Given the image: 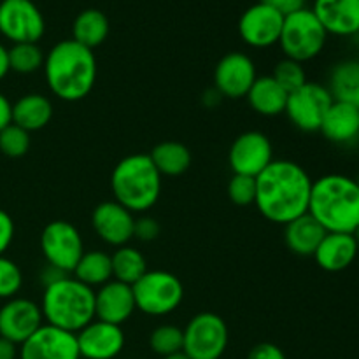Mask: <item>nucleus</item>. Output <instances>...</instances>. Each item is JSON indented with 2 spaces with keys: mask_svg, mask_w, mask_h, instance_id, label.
Here are the masks:
<instances>
[{
  "mask_svg": "<svg viewBox=\"0 0 359 359\" xmlns=\"http://www.w3.org/2000/svg\"><path fill=\"white\" fill-rule=\"evenodd\" d=\"M312 179L302 165L291 160H273L256 177L255 205L272 223H291L309 212Z\"/></svg>",
  "mask_w": 359,
  "mask_h": 359,
  "instance_id": "f257e3e1",
  "label": "nucleus"
},
{
  "mask_svg": "<svg viewBox=\"0 0 359 359\" xmlns=\"http://www.w3.org/2000/svg\"><path fill=\"white\" fill-rule=\"evenodd\" d=\"M42 69L49 91L65 102L83 100L97 81V58L93 51L74 39L56 42L46 55Z\"/></svg>",
  "mask_w": 359,
  "mask_h": 359,
  "instance_id": "f03ea898",
  "label": "nucleus"
},
{
  "mask_svg": "<svg viewBox=\"0 0 359 359\" xmlns=\"http://www.w3.org/2000/svg\"><path fill=\"white\" fill-rule=\"evenodd\" d=\"M309 214L326 233H354L359 224L358 182L342 174H328L312 181Z\"/></svg>",
  "mask_w": 359,
  "mask_h": 359,
  "instance_id": "7ed1b4c3",
  "label": "nucleus"
},
{
  "mask_svg": "<svg viewBox=\"0 0 359 359\" xmlns=\"http://www.w3.org/2000/svg\"><path fill=\"white\" fill-rule=\"evenodd\" d=\"M41 311L46 325L79 333L95 319V290L65 276L44 287Z\"/></svg>",
  "mask_w": 359,
  "mask_h": 359,
  "instance_id": "20e7f679",
  "label": "nucleus"
},
{
  "mask_svg": "<svg viewBox=\"0 0 359 359\" xmlns=\"http://www.w3.org/2000/svg\"><path fill=\"white\" fill-rule=\"evenodd\" d=\"M111 189L116 202L133 214L146 212L160 198L161 174L149 154H128L112 170Z\"/></svg>",
  "mask_w": 359,
  "mask_h": 359,
  "instance_id": "39448f33",
  "label": "nucleus"
},
{
  "mask_svg": "<svg viewBox=\"0 0 359 359\" xmlns=\"http://www.w3.org/2000/svg\"><path fill=\"white\" fill-rule=\"evenodd\" d=\"M328 34L312 9H304L284 16L279 44L286 58L298 63L311 62L325 49Z\"/></svg>",
  "mask_w": 359,
  "mask_h": 359,
  "instance_id": "423d86ee",
  "label": "nucleus"
},
{
  "mask_svg": "<svg viewBox=\"0 0 359 359\" xmlns=\"http://www.w3.org/2000/svg\"><path fill=\"white\" fill-rule=\"evenodd\" d=\"M132 290L137 311L153 318L175 312L184 298V287L179 277L165 270H147Z\"/></svg>",
  "mask_w": 359,
  "mask_h": 359,
  "instance_id": "0eeeda50",
  "label": "nucleus"
},
{
  "mask_svg": "<svg viewBox=\"0 0 359 359\" xmlns=\"http://www.w3.org/2000/svg\"><path fill=\"white\" fill-rule=\"evenodd\" d=\"M182 353L189 359H221L228 347V326L221 316L202 312L182 330Z\"/></svg>",
  "mask_w": 359,
  "mask_h": 359,
  "instance_id": "6e6552de",
  "label": "nucleus"
},
{
  "mask_svg": "<svg viewBox=\"0 0 359 359\" xmlns=\"http://www.w3.org/2000/svg\"><path fill=\"white\" fill-rule=\"evenodd\" d=\"M41 251L48 265L72 273L84 255V242L79 230L69 221H51L41 233Z\"/></svg>",
  "mask_w": 359,
  "mask_h": 359,
  "instance_id": "1a4fd4ad",
  "label": "nucleus"
},
{
  "mask_svg": "<svg viewBox=\"0 0 359 359\" xmlns=\"http://www.w3.org/2000/svg\"><path fill=\"white\" fill-rule=\"evenodd\" d=\"M332 91L319 83H307L287 95L284 114L302 132H319L323 118L333 104Z\"/></svg>",
  "mask_w": 359,
  "mask_h": 359,
  "instance_id": "9d476101",
  "label": "nucleus"
},
{
  "mask_svg": "<svg viewBox=\"0 0 359 359\" xmlns=\"http://www.w3.org/2000/svg\"><path fill=\"white\" fill-rule=\"evenodd\" d=\"M46 21L32 0H0V34L13 44L39 42Z\"/></svg>",
  "mask_w": 359,
  "mask_h": 359,
  "instance_id": "9b49d317",
  "label": "nucleus"
},
{
  "mask_svg": "<svg viewBox=\"0 0 359 359\" xmlns=\"http://www.w3.org/2000/svg\"><path fill=\"white\" fill-rule=\"evenodd\" d=\"M273 161V147L262 132H245L233 140L228 153V163L233 174L258 177Z\"/></svg>",
  "mask_w": 359,
  "mask_h": 359,
  "instance_id": "f8f14e48",
  "label": "nucleus"
},
{
  "mask_svg": "<svg viewBox=\"0 0 359 359\" xmlns=\"http://www.w3.org/2000/svg\"><path fill=\"white\" fill-rule=\"evenodd\" d=\"M284 16L266 4H255L242 13L238 20V34L242 41L256 49L279 44Z\"/></svg>",
  "mask_w": 359,
  "mask_h": 359,
  "instance_id": "ddd939ff",
  "label": "nucleus"
},
{
  "mask_svg": "<svg viewBox=\"0 0 359 359\" xmlns=\"http://www.w3.org/2000/svg\"><path fill=\"white\" fill-rule=\"evenodd\" d=\"M256 65L245 53L231 51L217 62L214 70V90L226 98H242L255 84Z\"/></svg>",
  "mask_w": 359,
  "mask_h": 359,
  "instance_id": "4468645a",
  "label": "nucleus"
},
{
  "mask_svg": "<svg viewBox=\"0 0 359 359\" xmlns=\"http://www.w3.org/2000/svg\"><path fill=\"white\" fill-rule=\"evenodd\" d=\"M44 325L41 305L28 298H11L0 307V337L21 346Z\"/></svg>",
  "mask_w": 359,
  "mask_h": 359,
  "instance_id": "2eb2a0df",
  "label": "nucleus"
},
{
  "mask_svg": "<svg viewBox=\"0 0 359 359\" xmlns=\"http://www.w3.org/2000/svg\"><path fill=\"white\" fill-rule=\"evenodd\" d=\"M20 359H81L76 333L44 323L21 344Z\"/></svg>",
  "mask_w": 359,
  "mask_h": 359,
  "instance_id": "dca6fc26",
  "label": "nucleus"
},
{
  "mask_svg": "<svg viewBox=\"0 0 359 359\" xmlns=\"http://www.w3.org/2000/svg\"><path fill=\"white\" fill-rule=\"evenodd\" d=\"M91 226L102 242L112 248H121L128 245L133 238L135 214L116 200H107L95 207L91 214Z\"/></svg>",
  "mask_w": 359,
  "mask_h": 359,
  "instance_id": "f3484780",
  "label": "nucleus"
},
{
  "mask_svg": "<svg viewBox=\"0 0 359 359\" xmlns=\"http://www.w3.org/2000/svg\"><path fill=\"white\" fill-rule=\"evenodd\" d=\"M77 337L79 354L84 359H114L125 349V333L121 326L93 319Z\"/></svg>",
  "mask_w": 359,
  "mask_h": 359,
  "instance_id": "a211bd4d",
  "label": "nucleus"
},
{
  "mask_svg": "<svg viewBox=\"0 0 359 359\" xmlns=\"http://www.w3.org/2000/svg\"><path fill=\"white\" fill-rule=\"evenodd\" d=\"M137 311L133 290L119 280H109L95 291V319L121 326Z\"/></svg>",
  "mask_w": 359,
  "mask_h": 359,
  "instance_id": "6ab92c4d",
  "label": "nucleus"
},
{
  "mask_svg": "<svg viewBox=\"0 0 359 359\" xmlns=\"http://www.w3.org/2000/svg\"><path fill=\"white\" fill-rule=\"evenodd\" d=\"M312 13L328 35L351 37L359 34V0H314Z\"/></svg>",
  "mask_w": 359,
  "mask_h": 359,
  "instance_id": "aec40b11",
  "label": "nucleus"
},
{
  "mask_svg": "<svg viewBox=\"0 0 359 359\" xmlns=\"http://www.w3.org/2000/svg\"><path fill=\"white\" fill-rule=\"evenodd\" d=\"M358 252L359 244L353 233H326L316 249L314 259L323 270L335 273L349 269Z\"/></svg>",
  "mask_w": 359,
  "mask_h": 359,
  "instance_id": "412c9836",
  "label": "nucleus"
},
{
  "mask_svg": "<svg viewBox=\"0 0 359 359\" xmlns=\"http://www.w3.org/2000/svg\"><path fill=\"white\" fill-rule=\"evenodd\" d=\"M319 132L333 144L354 142L359 139V109L351 102L333 100Z\"/></svg>",
  "mask_w": 359,
  "mask_h": 359,
  "instance_id": "4be33fe9",
  "label": "nucleus"
},
{
  "mask_svg": "<svg viewBox=\"0 0 359 359\" xmlns=\"http://www.w3.org/2000/svg\"><path fill=\"white\" fill-rule=\"evenodd\" d=\"M325 235V228L309 212L287 223L284 228V241L287 249L298 256H314Z\"/></svg>",
  "mask_w": 359,
  "mask_h": 359,
  "instance_id": "5701e85b",
  "label": "nucleus"
},
{
  "mask_svg": "<svg viewBox=\"0 0 359 359\" xmlns=\"http://www.w3.org/2000/svg\"><path fill=\"white\" fill-rule=\"evenodd\" d=\"M53 119V104L46 95L27 93L13 104V123L28 133L42 130Z\"/></svg>",
  "mask_w": 359,
  "mask_h": 359,
  "instance_id": "b1692460",
  "label": "nucleus"
},
{
  "mask_svg": "<svg viewBox=\"0 0 359 359\" xmlns=\"http://www.w3.org/2000/svg\"><path fill=\"white\" fill-rule=\"evenodd\" d=\"M287 91L273 79L272 76L256 77L255 84L251 86L245 98L252 111L258 112L259 116H279L284 114L287 104Z\"/></svg>",
  "mask_w": 359,
  "mask_h": 359,
  "instance_id": "393cba45",
  "label": "nucleus"
},
{
  "mask_svg": "<svg viewBox=\"0 0 359 359\" xmlns=\"http://www.w3.org/2000/svg\"><path fill=\"white\" fill-rule=\"evenodd\" d=\"M109 30H111L109 20L102 11L84 9L74 20L72 39L79 42L81 46L93 51L95 48H98L107 39Z\"/></svg>",
  "mask_w": 359,
  "mask_h": 359,
  "instance_id": "a878e982",
  "label": "nucleus"
},
{
  "mask_svg": "<svg viewBox=\"0 0 359 359\" xmlns=\"http://www.w3.org/2000/svg\"><path fill=\"white\" fill-rule=\"evenodd\" d=\"M72 277L79 283L86 284L91 290L104 286L105 283L112 280V262L111 255L105 251H84L81 259L74 269Z\"/></svg>",
  "mask_w": 359,
  "mask_h": 359,
  "instance_id": "bb28decb",
  "label": "nucleus"
},
{
  "mask_svg": "<svg viewBox=\"0 0 359 359\" xmlns=\"http://www.w3.org/2000/svg\"><path fill=\"white\" fill-rule=\"evenodd\" d=\"M151 160H153L154 167L158 168V172L168 177H175V175L184 174L186 170L191 165V153H189L188 147L181 142H175V140H167V142H161L151 151Z\"/></svg>",
  "mask_w": 359,
  "mask_h": 359,
  "instance_id": "cd10ccee",
  "label": "nucleus"
},
{
  "mask_svg": "<svg viewBox=\"0 0 359 359\" xmlns=\"http://www.w3.org/2000/svg\"><path fill=\"white\" fill-rule=\"evenodd\" d=\"M112 279L133 286L147 272V262L140 251L132 245L116 248L111 255Z\"/></svg>",
  "mask_w": 359,
  "mask_h": 359,
  "instance_id": "c85d7f7f",
  "label": "nucleus"
},
{
  "mask_svg": "<svg viewBox=\"0 0 359 359\" xmlns=\"http://www.w3.org/2000/svg\"><path fill=\"white\" fill-rule=\"evenodd\" d=\"M328 90L335 100H349L359 90V60H344L337 63L330 76Z\"/></svg>",
  "mask_w": 359,
  "mask_h": 359,
  "instance_id": "c756f323",
  "label": "nucleus"
},
{
  "mask_svg": "<svg viewBox=\"0 0 359 359\" xmlns=\"http://www.w3.org/2000/svg\"><path fill=\"white\" fill-rule=\"evenodd\" d=\"M7 55H9V69L16 74L28 76L44 67L46 55L37 42L13 44L7 49Z\"/></svg>",
  "mask_w": 359,
  "mask_h": 359,
  "instance_id": "7c9ffc66",
  "label": "nucleus"
},
{
  "mask_svg": "<svg viewBox=\"0 0 359 359\" xmlns=\"http://www.w3.org/2000/svg\"><path fill=\"white\" fill-rule=\"evenodd\" d=\"M182 342H184L182 330L174 325L158 326L149 337L151 349L161 358H167V356H172V354L181 353Z\"/></svg>",
  "mask_w": 359,
  "mask_h": 359,
  "instance_id": "2f4dec72",
  "label": "nucleus"
},
{
  "mask_svg": "<svg viewBox=\"0 0 359 359\" xmlns=\"http://www.w3.org/2000/svg\"><path fill=\"white\" fill-rule=\"evenodd\" d=\"M272 77L287 93H293V91H297L298 88L307 83V74H305L304 65L290 58H284L277 63Z\"/></svg>",
  "mask_w": 359,
  "mask_h": 359,
  "instance_id": "473e14b6",
  "label": "nucleus"
},
{
  "mask_svg": "<svg viewBox=\"0 0 359 359\" xmlns=\"http://www.w3.org/2000/svg\"><path fill=\"white\" fill-rule=\"evenodd\" d=\"M30 149V133L11 123L0 132V151L9 158H21Z\"/></svg>",
  "mask_w": 359,
  "mask_h": 359,
  "instance_id": "72a5a7b5",
  "label": "nucleus"
},
{
  "mask_svg": "<svg viewBox=\"0 0 359 359\" xmlns=\"http://www.w3.org/2000/svg\"><path fill=\"white\" fill-rule=\"evenodd\" d=\"M23 286V273L13 259L0 256V298L11 300Z\"/></svg>",
  "mask_w": 359,
  "mask_h": 359,
  "instance_id": "f704fd0d",
  "label": "nucleus"
},
{
  "mask_svg": "<svg viewBox=\"0 0 359 359\" xmlns=\"http://www.w3.org/2000/svg\"><path fill=\"white\" fill-rule=\"evenodd\" d=\"M228 198L235 203V205H255L256 200V179L248 177V175H237L228 182Z\"/></svg>",
  "mask_w": 359,
  "mask_h": 359,
  "instance_id": "c9c22d12",
  "label": "nucleus"
},
{
  "mask_svg": "<svg viewBox=\"0 0 359 359\" xmlns=\"http://www.w3.org/2000/svg\"><path fill=\"white\" fill-rule=\"evenodd\" d=\"M160 235V224L153 217H137L135 219V230H133V237L139 238L142 242H151L158 238Z\"/></svg>",
  "mask_w": 359,
  "mask_h": 359,
  "instance_id": "e433bc0d",
  "label": "nucleus"
},
{
  "mask_svg": "<svg viewBox=\"0 0 359 359\" xmlns=\"http://www.w3.org/2000/svg\"><path fill=\"white\" fill-rule=\"evenodd\" d=\"M14 241V221L6 210L0 209V256L6 255Z\"/></svg>",
  "mask_w": 359,
  "mask_h": 359,
  "instance_id": "4c0bfd02",
  "label": "nucleus"
},
{
  "mask_svg": "<svg viewBox=\"0 0 359 359\" xmlns=\"http://www.w3.org/2000/svg\"><path fill=\"white\" fill-rule=\"evenodd\" d=\"M248 359H286V354L276 344L262 342L249 351Z\"/></svg>",
  "mask_w": 359,
  "mask_h": 359,
  "instance_id": "58836bf2",
  "label": "nucleus"
},
{
  "mask_svg": "<svg viewBox=\"0 0 359 359\" xmlns=\"http://www.w3.org/2000/svg\"><path fill=\"white\" fill-rule=\"evenodd\" d=\"M259 2L266 4V6H270L272 9L279 11L283 16H287V14L304 9L307 0H259Z\"/></svg>",
  "mask_w": 359,
  "mask_h": 359,
  "instance_id": "ea45409f",
  "label": "nucleus"
},
{
  "mask_svg": "<svg viewBox=\"0 0 359 359\" xmlns=\"http://www.w3.org/2000/svg\"><path fill=\"white\" fill-rule=\"evenodd\" d=\"M13 123V104L4 93H0V132Z\"/></svg>",
  "mask_w": 359,
  "mask_h": 359,
  "instance_id": "a19ab883",
  "label": "nucleus"
},
{
  "mask_svg": "<svg viewBox=\"0 0 359 359\" xmlns=\"http://www.w3.org/2000/svg\"><path fill=\"white\" fill-rule=\"evenodd\" d=\"M20 358V349L16 344L0 337V359H18Z\"/></svg>",
  "mask_w": 359,
  "mask_h": 359,
  "instance_id": "79ce46f5",
  "label": "nucleus"
},
{
  "mask_svg": "<svg viewBox=\"0 0 359 359\" xmlns=\"http://www.w3.org/2000/svg\"><path fill=\"white\" fill-rule=\"evenodd\" d=\"M65 276H69V273L62 272V270L56 269V266L48 265L44 269V272H42V283H44V287H46V286H49V284L56 283V280L62 279V277H65Z\"/></svg>",
  "mask_w": 359,
  "mask_h": 359,
  "instance_id": "37998d69",
  "label": "nucleus"
},
{
  "mask_svg": "<svg viewBox=\"0 0 359 359\" xmlns=\"http://www.w3.org/2000/svg\"><path fill=\"white\" fill-rule=\"evenodd\" d=\"M11 72L9 69V55H7V48L4 44H0V81Z\"/></svg>",
  "mask_w": 359,
  "mask_h": 359,
  "instance_id": "c03bdc74",
  "label": "nucleus"
},
{
  "mask_svg": "<svg viewBox=\"0 0 359 359\" xmlns=\"http://www.w3.org/2000/svg\"><path fill=\"white\" fill-rule=\"evenodd\" d=\"M347 102H351V104H353V105H356V107L359 109V90H358L356 93H354L353 97H351L349 100H347Z\"/></svg>",
  "mask_w": 359,
  "mask_h": 359,
  "instance_id": "a18cd8bd",
  "label": "nucleus"
},
{
  "mask_svg": "<svg viewBox=\"0 0 359 359\" xmlns=\"http://www.w3.org/2000/svg\"><path fill=\"white\" fill-rule=\"evenodd\" d=\"M163 359H189L188 356H186L184 353H177V354H172V356H167V358H163Z\"/></svg>",
  "mask_w": 359,
  "mask_h": 359,
  "instance_id": "49530a36",
  "label": "nucleus"
},
{
  "mask_svg": "<svg viewBox=\"0 0 359 359\" xmlns=\"http://www.w3.org/2000/svg\"><path fill=\"white\" fill-rule=\"evenodd\" d=\"M354 237H356V241H358V244H359V224H358V228H356V230H354Z\"/></svg>",
  "mask_w": 359,
  "mask_h": 359,
  "instance_id": "de8ad7c7",
  "label": "nucleus"
},
{
  "mask_svg": "<svg viewBox=\"0 0 359 359\" xmlns=\"http://www.w3.org/2000/svg\"><path fill=\"white\" fill-rule=\"evenodd\" d=\"M356 182H358V188H359V177H358V181H356Z\"/></svg>",
  "mask_w": 359,
  "mask_h": 359,
  "instance_id": "09e8293b",
  "label": "nucleus"
}]
</instances>
